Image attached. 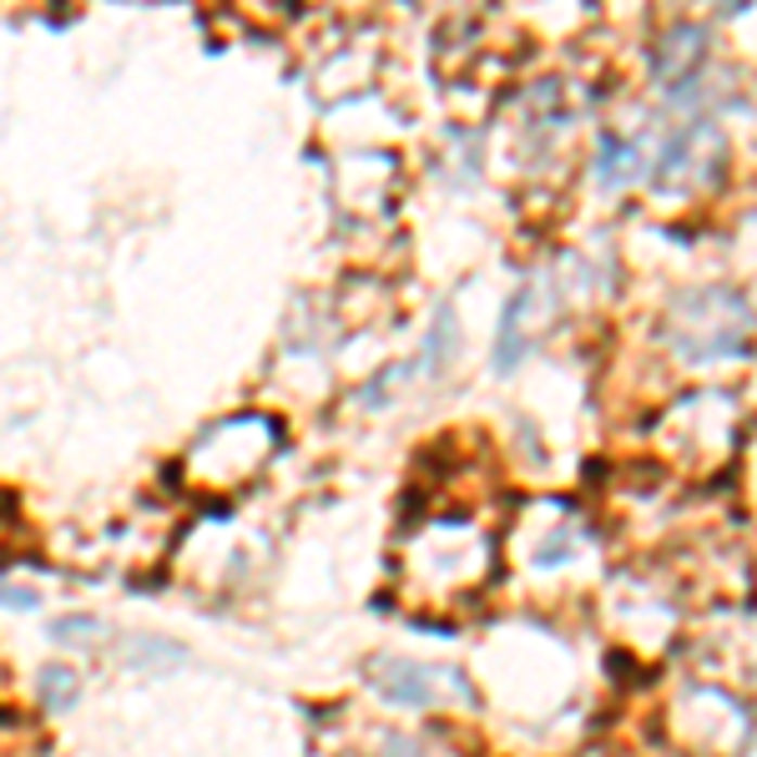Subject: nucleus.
Segmentation results:
<instances>
[{
	"instance_id": "1",
	"label": "nucleus",
	"mask_w": 757,
	"mask_h": 757,
	"mask_svg": "<svg viewBox=\"0 0 757 757\" xmlns=\"http://www.w3.org/2000/svg\"><path fill=\"white\" fill-rule=\"evenodd\" d=\"M374 677H378V692L389 702H399V707H435L445 697L439 687H465L454 671L420 667V662H378Z\"/></svg>"
},
{
	"instance_id": "2",
	"label": "nucleus",
	"mask_w": 757,
	"mask_h": 757,
	"mask_svg": "<svg viewBox=\"0 0 757 757\" xmlns=\"http://www.w3.org/2000/svg\"><path fill=\"white\" fill-rule=\"evenodd\" d=\"M76 697V671L72 667H41V702L46 707H66Z\"/></svg>"
},
{
	"instance_id": "3",
	"label": "nucleus",
	"mask_w": 757,
	"mask_h": 757,
	"mask_svg": "<svg viewBox=\"0 0 757 757\" xmlns=\"http://www.w3.org/2000/svg\"><path fill=\"white\" fill-rule=\"evenodd\" d=\"M0 606H11V612H36L41 596H36V591H21V586H0Z\"/></svg>"
},
{
	"instance_id": "4",
	"label": "nucleus",
	"mask_w": 757,
	"mask_h": 757,
	"mask_svg": "<svg viewBox=\"0 0 757 757\" xmlns=\"http://www.w3.org/2000/svg\"><path fill=\"white\" fill-rule=\"evenodd\" d=\"M97 631H102L97 621H56V637H61V641H72V637H97Z\"/></svg>"
},
{
	"instance_id": "5",
	"label": "nucleus",
	"mask_w": 757,
	"mask_h": 757,
	"mask_svg": "<svg viewBox=\"0 0 757 757\" xmlns=\"http://www.w3.org/2000/svg\"><path fill=\"white\" fill-rule=\"evenodd\" d=\"M378 757H420V747L409 743V737H389V743H384V753Z\"/></svg>"
}]
</instances>
